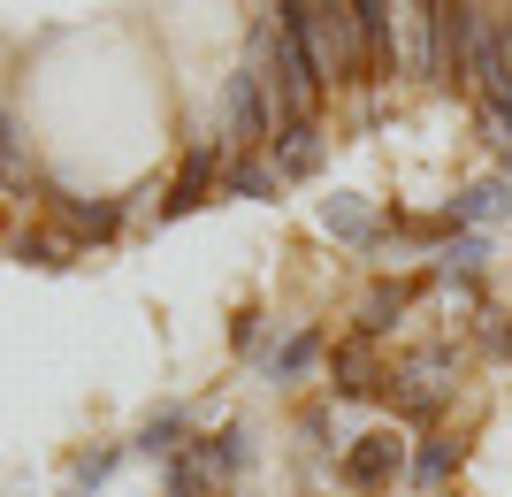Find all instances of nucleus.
I'll use <instances>...</instances> for the list:
<instances>
[{"label":"nucleus","mask_w":512,"mask_h":497,"mask_svg":"<svg viewBox=\"0 0 512 497\" xmlns=\"http://www.w3.org/2000/svg\"><path fill=\"white\" fill-rule=\"evenodd\" d=\"M115 459H123V452H115V444H100V452H85V459H77V475H69V497L100 490V482L115 475Z\"/></svg>","instance_id":"412c9836"},{"label":"nucleus","mask_w":512,"mask_h":497,"mask_svg":"<svg viewBox=\"0 0 512 497\" xmlns=\"http://www.w3.org/2000/svg\"><path fill=\"white\" fill-rule=\"evenodd\" d=\"M482 260H490V245H482V230H467L459 245L436 253V276H444V283H474V276H482Z\"/></svg>","instance_id":"f3484780"},{"label":"nucleus","mask_w":512,"mask_h":497,"mask_svg":"<svg viewBox=\"0 0 512 497\" xmlns=\"http://www.w3.org/2000/svg\"><path fill=\"white\" fill-rule=\"evenodd\" d=\"M283 176H276V161H260V153H230V169H222V192H237V199H268Z\"/></svg>","instance_id":"ddd939ff"},{"label":"nucleus","mask_w":512,"mask_h":497,"mask_svg":"<svg viewBox=\"0 0 512 497\" xmlns=\"http://www.w3.org/2000/svg\"><path fill=\"white\" fill-rule=\"evenodd\" d=\"M451 467H459V444H451V436H421V452H406V482L413 490H436Z\"/></svg>","instance_id":"f8f14e48"},{"label":"nucleus","mask_w":512,"mask_h":497,"mask_svg":"<svg viewBox=\"0 0 512 497\" xmlns=\"http://www.w3.org/2000/svg\"><path fill=\"white\" fill-rule=\"evenodd\" d=\"M505 207H512V184H497V176H490V184H467V192L451 199V222H467V230H482V222H497Z\"/></svg>","instance_id":"9b49d317"},{"label":"nucleus","mask_w":512,"mask_h":497,"mask_svg":"<svg viewBox=\"0 0 512 497\" xmlns=\"http://www.w3.org/2000/svg\"><path fill=\"white\" fill-rule=\"evenodd\" d=\"M276 138V108H268V92H260L253 69H237L230 85H222V146L230 153H260Z\"/></svg>","instance_id":"f03ea898"},{"label":"nucleus","mask_w":512,"mask_h":497,"mask_svg":"<svg viewBox=\"0 0 512 497\" xmlns=\"http://www.w3.org/2000/svg\"><path fill=\"white\" fill-rule=\"evenodd\" d=\"M390 62L428 77V0H390Z\"/></svg>","instance_id":"6e6552de"},{"label":"nucleus","mask_w":512,"mask_h":497,"mask_svg":"<svg viewBox=\"0 0 512 497\" xmlns=\"http://www.w3.org/2000/svg\"><path fill=\"white\" fill-rule=\"evenodd\" d=\"M321 230H329V238H344V245H375V230H383V222L367 215L352 192H337V199H321Z\"/></svg>","instance_id":"1a4fd4ad"},{"label":"nucleus","mask_w":512,"mask_h":497,"mask_svg":"<svg viewBox=\"0 0 512 497\" xmlns=\"http://www.w3.org/2000/svg\"><path fill=\"white\" fill-rule=\"evenodd\" d=\"M69 253H77L69 238H31V230L16 238V260H39V268H69Z\"/></svg>","instance_id":"4be33fe9"},{"label":"nucleus","mask_w":512,"mask_h":497,"mask_svg":"<svg viewBox=\"0 0 512 497\" xmlns=\"http://www.w3.org/2000/svg\"><path fill=\"white\" fill-rule=\"evenodd\" d=\"M31 184V153H23V123L0 108V192H23Z\"/></svg>","instance_id":"dca6fc26"},{"label":"nucleus","mask_w":512,"mask_h":497,"mask_svg":"<svg viewBox=\"0 0 512 497\" xmlns=\"http://www.w3.org/2000/svg\"><path fill=\"white\" fill-rule=\"evenodd\" d=\"M222 169H230V146H222V138H199V146L184 153V169H176V192H169V207H161V215H192L199 199L222 184Z\"/></svg>","instance_id":"423d86ee"},{"label":"nucleus","mask_w":512,"mask_h":497,"mask_svg":"<svg viewBox=\"0 0 512 497\" xmlns=\"http://www.w3.org/2000/svg\"><path fill=\"white\" fill-rule=\"evenodd\" d=\"M383 360H375V337H344L337 360H329V398L337 406H360V398H375L383 390Z\"/></svg>","instance_id":"39448f33"},{"label":"nucleus","mask_w":512,"mask_h":497,"mask_svg":"<svg viewBox=\"0 0 512 497\" xmlns=\"http://www.w3.org/2000/svg\"><path fill=\"white\" fill-rule=\"evenodd\" d=\"M199 459H207V475L222 482V475H237V467H245V429H222V436H199L192 444Z\"/></svg>","instance_id":"a211bd4d"},{"label":"nucleus","mask_w":512,"mask_h":497,"mask_svg":"<svg viewBox=\"0 0 512 497\" xmlns=\"http://www.w3.org/2000/svg\"><path fill=\"white\" fill-rule=\"evenodd\" d=\"M321 123H276V138H268V161H276V176L283 184H299V176H314L321 169Z\"/></svg>","instance_id":"0eeeda50"},{"label":"nucleus","mask_w":512,"mask_h":497,"mask_svg":"<svg viewBox=\"0 0 512 497\" xmlns=\"http://www.w3.org/2000/svg\"><path fill=\"white\" fill-rule=\"evenodd\" d=\"M467 16L474 0H428V77L436 85H459V69H467Z\"/></svg>","instance_id":"7ed1b4c3"},{"label":"nucleus","mask_w":512,"mask_h":497,"mask_svg":"<svg viewBox=\"0 0 512 497\" xmlns=\"http://www.w3.org/2000/svg\"><path fill=\"white\" fill-rule=\"evenodd\" d=\"M413 306V283H375L360 306V337H383V329H398V314Z\"/></svg>","instance_id":"4468645a"},{"label":"nucleus","mask_w":512,"mask_h":497,"mask_svg":"<svg viewBox=\"0 0 512 497\" xmlns=\"http://www.w3.org/2000/svg\"><path fill=\"white\" fill-rule=\"evenodd\" d=\"M406 475V444H398V429H367L352 436V452H344V482L352 490H383V482Z\"/></svg>","instance_id":"20e7f679"},{"label":"nucleus","mask_w":512,"mask_h":497,"mask_svg":"<svg viewBox=\"0 0 512 497\" xmlns=\"http://www.w3.org/2000/svg\"><path fill=\"white\" fill-rule=\"evenodd\" d=\"M383 398L406 413V421H436V413L459 398V352H451V345L406 352V360L383 375Z\"/></svg>","instance_id":"f257e3e1"},{"label":"nucleus","mask_w":512,"mask_h":497,"mask_svg":"<svg viewBox=\"0 0 512 497\" xmlns=\"http://www.w3.org/2000/svg\"><path fill=\"white\" fill-rule=\"evenodd\" d=\"M314 360H321V337H314V329H299V337H283V345L268 352V360H260V368L276 375V383H299V375L314 368Z\"/></svg>","instance_id":"2eb2a0df"},{"label":"nucleus","mask_w":512,"mask_h":497,"mask_svg":"<svg viewBox=\"0 0 512 497\" xmlns=\"http://www.w3.org/2000/svg\"><path fill=\"white\" fill-rule=\"evenodd\" d=\"M207 490H214L207 459H199V452H176L169 459V497H207Z\"/></svg>","instance_id":"aec40b11"},{"label":"nucleus","mask_w":512,"mask_h":497,"mask_svg":"<svg viewBox=\"0 0 512 497\" xmlns=\"http://www.w3.org/2000/svg\"><path fill=\"white\" fill-rule=\"evenodd\" d=\"M184 429H192V413H184V406H161V413L146 421V429H138V452L169 467L176 452H192V444H184Z\"/></svg>","instance_id":"9d476101"},{"label":"nucleus","mask_w":512,"mask_h":497,"mask_svg":"<svg viewBox=\"0 0 512 497\" xmlns=\"http://www.w3.org/2000/svg\"><path fill=\"white\" fill-rule=\"evenodd\" d=\"M62 222L77 230V238H107V230L123 222V207H115V199H100V207H85V199H62Z\"/></svg>","instance_id":"6ab92c4d"}]
</instances>
